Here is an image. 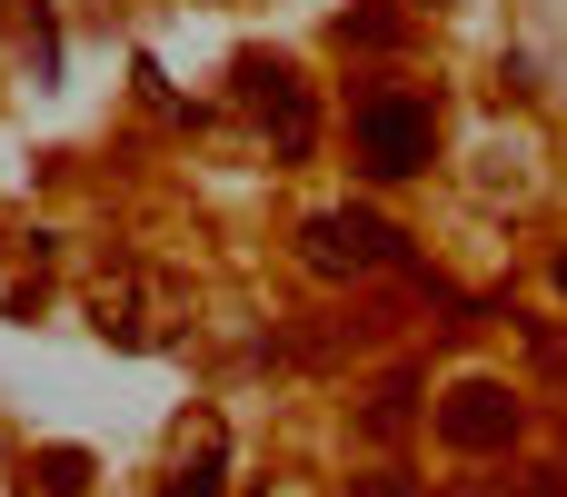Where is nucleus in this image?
<instances>
[{"label": "nucleus", "instance_id": "423d86ee", "mask_svg": "<svg viewBox=\"0 0 567 497\" xmlns=\"http://www.w3.org/2000/svg\"><path fill=\"white\" fill-rule=\"evenodd\" d=\"M30 488L40 497H80L90 488V458H80V448H40V458H30Z\"/></svg>", "mask_w": 567, "mask_h": 497}, {"label": "nucleus", "instance_id": "9b49d317", "mask_svg": "<svg viewBox=\"0 0 567 497\" xmlns=\"http://www.w3.org/2000/svg\"><path fill=\"white\" fill-rule=\"evenodd\" d=\"M548 497H567V468H558V488H548Z\"/></svg>", "mask_w": 567, "mask_h": 497}, {"label": "nucleus", "instance_id": "7ed1b4c3", "mask_svg": "<svg viewBox=\"0 0 567 497\" xmlns=\"http://www.w3.org/2000/svg\"><path fill=\"white\" fill-rule=\"evenodd\" d=\"M299 259H309L319 279H369V269L399 259V229L369 219V209H319V219L299 229Z\"/></svg>", "mask_w": 567, "mask_h": 497}, {"label": "nucleus", "instance_id": "f03ea898", "mask_svg": "<svg viewBox=\"0 0 567 497\" xmlns=\"http://www.w3.org/2000/svg\"><path fill=\"white\" fill-rule=\"evenodd\" d=\"M239 100L259 110V130L279 139V159H309V139H319V100H309V80L289 70V60H239Z\"/></svg>", "mask_w": 567, "mask_h": 497}, {"label": "nucleus", "instance_id": "f257e3e1", "mask_svg": "<svg viewBox=\"0 0 567 497\" xmlns=\"http://www.w3.org/2000/svg\"><path fill=\"white\" fill-rule=\"evenodd\" d=\"M429 149H439V110L429 100H409V90H369L359 100V169L369 179H409V169H429Z\"/></svg>", "mask_w": 567, "mask_h": 497}, {"label": "nucleus", "instance_id": "1a4fd4ad", "mask_svg": "<svg viewBox=\"0 0 567 497\" xmlns=\"http://www.w3.org/2000/svg\"><path fill=\"white\" fill-rule=\"evenodd\" d=\"M339 40H359V50H389V40H399V20H389V10H359V20H339Z\"/></svg>", "mask_w": 567, "mask_h": 497}, {"label": "nucleus", "instance_id": "20e7f679", "mask_svg": "<svg viewBox=\"0 0 567 497\" xmlns=\"http://www.w3.org/2000/svg\"><path fill=\"white\" fill-rule=\"evenodd\" d=\"M439 438H449L458 458H498V448L518 438V389H508V379H458V389L439 398Z\"/></svg>", "mask_w": 567, "mask_h": 497}, {"label": "nucleus", "instance_id": "39448f33", "mask_svg": "<svg viewBox=\"0 0 567 497\" xmlns=\"http://www.w3.org/2000/svg\"><path fill=\"white\" fill-rule=\"evenodd\" d=\"M150 309H169V289H159V279H130L120 299L100 289V329H110V339H130V349H150V339L169 329V319H150Z\"/></svg>", "mask_w": 567, "mask_h": 497}, {"label": "nucleus", "instance_id": "9d476101", "mask_svg": "<svg viewBox=\"0 0 567 497\" xmlns=\"http://www.w3.org/2000/svg\"><path fill=\"white\" fill-rule=\"evenodd\" d=\"M359 497H409V488H399V478H369V488H359Z\"/></svg>", "mask_w": 567, "mask_h": 497}, {"label": "nucleus", "instance_id": "f8f14e48", "mask_svg": "<svg viewBox=\"0 0 567 497\" xmlns=\"http://www.w3.org/2000/svg\"><path fill=\"white\" fill-rule=\"evenodd\" d=\"M558 289H567V259H558Z\"/></svg>", "mask_w": 567, "mask_h": 497}, {"label": "nucleus", "instance_id": "0eeeda50", "mask_svg": "<svg viewBox=\"0 0 567 497\" xmlns=\"http://www.w3.org/2000/svg\"><path fill=\"white\" fill-rule=\"evenodd\" d=\"M359 428H369V438H399V428H409V379H399V389H379V398L359 408Z\"/></svg>", "mask_w": 567, "mask_h": 497}, {"label": "nucleus", "instance_id": "6e6552de", "mask_svg": "<svg viewBox=\"0 0 567 497\" xmlns=\"http://www.w3.org/2000/svg\"><path fill=\"white\" fill-rule=\"evenodd\" d=\"M159 497H219V448H199V458H189V468H179Z\"/></svg>", "mask_w": 567, "mask_h": 497}]
</instances>
